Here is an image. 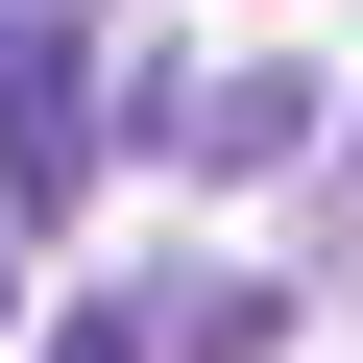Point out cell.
<instances>
[{"mask_svg":"<svg viewBox=\"0 0 363 363\" xmlns=\"http://www.w3.org/2000/svg\"><path fill=\"white\" fill-rule=\"evenodd\" d=\"M97 25H25V49H0V218H73L97 194Z\"/></svg>","mask_w":363,"mask_h":363,"instance_id":"1","label":"cell"},{"mask_svg":"<svg viewBox=\"0 0 363 363\" xmlns=\"http://www.w3.org/2000/svg\"><path fill=\"white\" fill-rule=\"evenodd\" d=\"M25 25H97V0H0V49H25Z\"/></svg>","mask_w":363,"mask_h":363,"instance_id":"5","label":"cell"},{"mask_svg":"<svg viewBox=\"0 0 363 363\" xmlns=\"http://www.w3.org/2000/svg\"><path fill=\"white\" fill-rule=\"evenodd\" d=\"M169 145H194V169H291V145H315V73H291V49H242V73L169 97Z\"/></svg>","mask_w":363,"mask_h":363,"instance_id":"2","label":"cell"},{"mask_svg":"<svg viewBox=\"0 0 363 363\" xmlns=\"http://www.w3.org/2000/svg\"><path fill=\"white\" fill-rule=\"evenodd\" d=\"M0 315H25V267H0Z\"/></svg>","mask_w":363,"mask_h":363,"instance_id":"6","label":"cell"},{"mask_svg":"<svg viewBox=\"0 0 363 363\" xmlns=\"http://www.w3.org/2000/svg\"><path fill=\"white\" fill-rule=\"evenodd\" d=\"M25 363H169V339H145V315H49Z\"/></svg>","mask_w":363,"mask_h":363,"instance_id":"4","label":"cell"},{"mask_svg":"<svg viewBox=\"0 0 363 363\" xmlns=\"http://www.w3.org/2000/svg\"><path fill=\"white\" fill-rule=\"evenodd\" d=\"M145 339H169V363H267L291 315H267V267H194V291H145Z\"/></svg>","mask_w":363,"mask_h":363,"instance_id":"3","label":"cell"}]
</instances>
